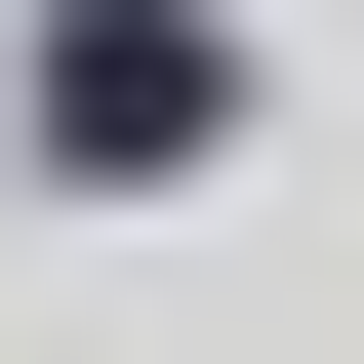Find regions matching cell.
<instances>
[{
  "instance_id": "1",
  "label": "cell",
  "mask_w": 364,
  "mask_h": 364,
  "mask_svg": "<svg viewBox=\"0 0 364 364\" xmlns=\"http://www.w3.org/2000/svg\"><path fill=\"white\" fill-rule=\"evenodd\" d=\"M41 122H81V162H203L243 81H203V0H81V41H41Z\"/></svg>"
}]
</instances>
